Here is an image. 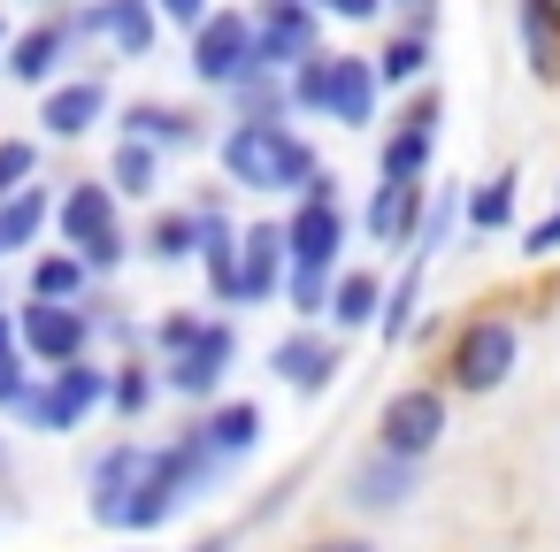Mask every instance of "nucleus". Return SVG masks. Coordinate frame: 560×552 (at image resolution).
Instances as JSON below:
<instances>
[{
	"mask_svg": "<svg viewBox=\"0 0 560 552\" xmlns=\"http://www.w3.org/2000/svg\"><path fill=\"white\" fill-rule=\"evenodd\" d=\"M200 269H208V300L215 307H238V223L208 200L200 208V254H192Z\"/></svg>",
	"mask_w": 560,
	"mask_h": 552,
	"instance_id": "obj_22",
	"label": "nucleus"
},
{
	"mask_svg": "<svg viewBox=\"0 0 560 552\" xmlns=\"http://www.w3.org/2000/svg\"><path fill=\"white\" fill-rule=\"evenodd\" d=\"M422 277H430V254H407V269H399V277L384 284V315H376V338H384V345H407V338H415Z\"/></svg>",
	"mask_w": 560,
	"mask_h": 552,
	"instance_id": "obj_27",
	"label": "nucleus"
},
{
	"mask_svg": "<svg viewBox=\"0 0 560 552\" xmlns=\"http://www.w3.org/2000/svg\"><path fill=\"white\" fill-rule=\"evenodd\" d=\"M422 208H430V185H399V177H376L369 200H361V238L369 246H415L422 231Z\"/></svg>",
	"mask_w": 560,
	"mask_h": 552,
	"instance_id": "obj_16",
	"label": "nucleus"
},
{
	"mask_svg": "<svg viewBox=\"0 0 560 552\" xmlns=\"http://www.w3.org/2000/svg\"><path fill=\"white\" fill-rule=\"evenodd\" d=\"M147 460H154V445H139V437H116V445H101L93 453V468H85V514L101 521V529H116L124 521V498L139 491V475H147Z\"/></svg>",
	"mask_w": 560,
	"mask_h": 552,
	"instance_id": "obj_12",
	"label": "nucleus"
},
{
	"mask_svg": "<svg viewBox=\"0 0 560 552\" xmlns=\"http://www.w3.org/2000/svg\"><path fill=\"white\" fill-rule=\"evenodd\" d=\"M16 338H24V353H32L39 368L85 361L93 338H101V307H93V292H85V300H24V307H16Z\"/></svg>",
	"mask_w": 560,
	"mask_h": 552,
	"instance_id": "obj_3",
	"label": "nucleus"
},
{
	"mask_svg": "<svg viewBox=\"0 0 560 552\" xmlns=\"http://www.w3.org/2000/svg\"><path fill=\"white\" fill-rule=\"evenodd\" d=\"M16 422H24V430H39V437H70V430L85 422V407H78V399L39 368V376H32V391L16 399Z\"/></svg>",
	"mask_w": 560,
	"mask_h": 552,
	"instance_id": "obj_28",
	"label": "nucleus"
},
{
	"mask_svg": "<svg viewBox=\"0 0 560 552\" xmlns=\"http://www.w3.org/2000/svg\"><path fill=\"white\" fill-rule=\"evenodd\" d=\"M223 101H231V116H292V78L269 70V62H254Z\"/></svg>",
	"mask_w": 560,
	"mask_h": 552,
	"instance_id": "obj_31",
	"label": "nucleus"
},
{
	"mask_svg": "<svg viewBox=\"0 0 560 552\" xmlns=\"http://www.w3.org/2000/svg\"><path fill=\"white\" fill-rule=\"evenodd\" d=\"M116 131L147 139V146H162V154L208 146V116H200V108H177V101H131V108H116Z\"/></svg>",
	"mask_w": 560,
	"mask_h": 552,
	"instance_id": "obj_20",
	"label": "nucleus"
},
{
	"mask_svg": "<svg viewBox=\"0 0 560 552\" xmlns=\"http://www.w3.org/2000/svg\"><path fill=\"white\" fill-rule=\"evenodd\" d=\"M460 185H430V208H422V231H415V246L407 254H438L445 238H453V223H460Z\"/></svg>",
	"mask_w": 560,
	"mask_h": 552,
	"instance_id": "obj_37",
	"label": "nucleus"
},
{
	"mask_svg": "<svg viewBox=\"0 0 560 552\" xmlns=\"http://www.w3.org/2000/svg\"><path fill=\"white\" fill-rule=\"evenodd\" d=\"M9 39H16V32H9V24H0V55H9Z\"/></svg>",
	"mask_w": 560,
	"mask_h": 552,
	"instance_id": "obj_48",
	"label": "nucleus"
},
{
	"mask_svg": "<svg viewBox=\"0 0 560 552\" xmlns=\"http://www.w3.org/2000/svg\"><path fill=\"white\" fill-rule=\"evenodd\" d=\"M445 437V391L438 384H399L376 414V445L384 453H407V460H430Z\"/></svg>",
	"mask_w": 560,
	"mask_h": 552,
	"instance_id": "obj_9",
	"label": "nucleus"
},
{
	"mask_svg": "<svg viewBox=\"0 0 560 552\" xmlns=\"http://www.w3.org/2000/svg\"><path fill=\"white\" fill-rule=\"evenodd\" d=\"M514 32L529 78H560V0H514Z\"/></svg>",
	"mask_w": 560,
	"mask_h": 552,
	"instance_id": "obj_25",
	"label": "nucleus"
},
{
	"mask_svg": "<svg viewBox=\"0 0 560 552\" xmlns=\"http://www.w3.org/2000/svg\"><path fill=\"white\" fill-rule=\"evenodd\" d=\"M108 185H116L124 200H154V192H162V146H147V139H131V131H116Z\"/></svg>",
	"mask_w": 560,
	"mask_h": 552,
	"instance_id": "obj_29",
	"label": "nucleus"
},
{
	"mask_svg": "<svg viewBox=\"0 0 560 552\" xmlns=\"http://www.w3.org/2000/svg\"><path fill=\"white\" fill-rule=\"evenodd\" d=\"M323 9L315 0H261L254 9V55L269 62V70H292L300 55H315L323 47Z\"/></svg>",
	"mask_w": 560,
	"mask_h": 552,
	"instance_id": "obj_11",
	"label": "nucleus"
},
{
	"mask_svg": "<svg viewBox=\"0 0 560 552\" xmlns=\"http://www.w3.org/2000/svg\"><path fill=\"white\" fill-rule=\"evenodd\" d=\"M55 223V192L47 185H24L16 200H0V238H9V254H32Z\"/></svg>",
	"mask_w": 560,
	"mask_h": 552,
	"instance_id": "obj_30",
	"label": "nucleus"
},
{
	"mask_svg": "<svg viewBox=\"0 0 560 552\" xmlns=\"http://www.w3.org/2000/svg\"><path fill=\"white\" fill-rule=\"evenodd\" d=\"M307 552H376L369 537H323V544H307Z\"/></svg>",
	"mask_w": 560,
	"mask_h": 552,
	"instance_id": "obj_47",
	"label": "nucleus"
},
{
	"mask_svg": "<svg viewBox=\"0 0 560 552\" xmlns=\"http://www.w3.org/2000/svg\"><path fill=\"white\" fill-rule=\"evenodd\" d=\"M32 353H24V338H9V345H0V414H16V399L32 391Z\"/></svg>",
	"mask_w": 560,
	"mask_h": 552,
	"instance_id": "obj_40",
	"label": "nucleus"
},
{
	"mask_svg": "<svg viewBox=\"0 0 560 552\" xmlns=\"http://www.w3.org/2000/svg\"><path fill=\"white\" fill-rule=\"evenodd\" d=\"M269 376L284 384V391H300V399H323L330 384H338V338H323V330H284L277 345H269Z\"/></svg>",
	"mask_w": 560,
	"mask_h": 552,
	"instance_id": "obj_13",
	"label": "nucleus"
},
{
	"mask_svg": "<svg viewBox=\"0 0 560 552\" xmlns=\"http://www.w3.org/2000/svg\"><path fill=\"white\" fill-rule=\"evenodd\" d=\"M185 47H192V78L208 85V93H231L261 55H254V9H215L200 32H185Z\"/></svg>",
	"mask_w": 560,
	"mask_h": 552,
	"instance_id": "obj_6",
	"label": "nucleus"
},
{
	"mask_svg": "<svg viewBox=\"0 0 560 552\" xmlns=\"http://www.w3.org/2000/svg\"><path fill=\"white\" fill-rule=\"evenodd\" d=\"M514 361H522V330H514V315H468V322L453 330L445 376H453L460 391H499V384L514 376Z\"/></svg>",
	"mask_w": 560,
	"mask_h": 552,
	"instance_id": "obj_4",
	"label": "nucleus"
},
{
	"mask_svg": "<svg viewBox=\"0 0 560 552\" xmlns=\"http://www.w3.org/2000/svg\"><path fill=\"white\" fill-rule=\"evenodd\" d=\"M376 315H384V277H369V269H338V284H330V330L338 338H353V330H376Z\"/></svg>",
	"mask_w": 560,
	"mask_h": 552,
	"instance_id": "obj_24",
	"label": "nucleus"
},
{
	"mask_svg": "<svg viewBox=\"0 0 560 552\" xmlns=\"http://www.w3.org/2000/svg\"><path fill=\"white\" fill-rule=\"evenodd\" d=\"M200 322H208V315H192V307H177V315H162V322H154V345H162V353H177L185 338H200Z\"/></svg>",
	"mask_w": 560,
	"mask_h": 552,
	"instance_id": "obj_42",
	"label": "nucleus"
},
{
	"mask_svg": "<svg viewBox=\"0 0 560 552\" xmlns=\"http://www.w3.org/2000/svg\"><path fill=\"white\" fill-rule=\"evenodd\" d=\"M514 192H522V177H514V169L483 177V185L460 200V223H468V231H483V238H491V231H506V223H514Z\"/></svg>",
	"mask_w": 560,
	"mask_h": 552,
	"instance_id": "obj_32",
	"label": "nucleus"
},
{
	"mask_svg": "<svg viewBox=\"0 0 560 552\" xmlns=\"http://www.w3.org/2000/svg\"><path fill=\"white\" fill-rule=\"evenodd\" d=\"M162 9V24H177V32H200L208 16H215V0H154Z\"/></svg>",
	"mask_w": 560,
	"mask_h": 552,
	"instance_id": "obj_44",
	"label": "nucleus"
},
{
	"mask_svg": "<svg viewBox=\"0 0 560 552\" xmlns=\"http://www.w3.org/2000/svg\"><path fill=\"white\" fill-rule=\"evenodd\" d=\"M231 475V460L200 437V422H185L170 445H154V460H147V475H139V491L124 498V521L116 529H131V537H147V529H162V521H177L192 498H208L215 483Z\"/></svg>",
	"mask_w": 560,
	"mask_h": 552,
	"instance_id": "obj_2",
	"label": "nucleus"
},
{
	"mask_svg": "<svg viewBox=\"0 0 560 552\" xmlns=\"http://www.w3.org/2000/svg\"><path fill=\"white\" fill-rule=\"evenodd\" d=\"M124 261H131V231H124V223H116L108 238H93V246H85V269H93V277H116Z\"/></svg>",
	"mask_w": 560,
	"mask_h": 552,
	"instance_id": "obj_41",
	"label": "nucleus"
},
{
	"mask_svg": "<svg viewBox=\"0 0 560 552\" xmlns=\"http://www.w3.org/2000/svg\"><path fill=\"white\" fill-rule=\"evenodd\" d=\"M154 399H162V361H124V368L108 376V407H116V414L139 422Z\"/></svg>",
	"mask_w": 560,
	"mask_h": 552,
	"instance_id": "obj_34",
	"label": "nucleus"
},
{
	"mask_svg": "<svg viewBox=\"0 0 560 552\" xmlns=\"http://www.w3.org/2000/svg\"><path fill=\"white\" fill-rule=\"evenodd\" d=\"M315 9H323L330 24H376V16L392 9V0H315Z\"/></svg>",
	"mask_w": 560,
	"mask_h": 552,
	"instance_id": "obj_43",
	"label": "nucleus"
},
{
	"mask_svg": "<svg viewBox=\"0 0 560 552\" xmlns=\"http://www.w3.org/2000/svg\"><path fill=\"white\" fill-rule=\"evenodd\" d=\"M192 254H200V208H162L154 231H147V261L177 269V261H192Z\"/></svg>",
	"mask_w": 560,
	"mask_h": 552,
	"instance_id": "obj_33",
	"label": "nucleus"
},
{
	"mask_svg": "<svg viewBox=\"0 0 560 552\" xmlns=\"http://www.w3.org/2000/svg\"><path fill=\"white\" fill-rule=\"evenodd\" d=\"M330 269H284V300H292V315L300 322H315V315H330Z\"/></svg>",
	"mask_w": 560,
	"mask_h": 552,
	"instance_id": "obj_38",
	"label": "nucleus"
},
{
	"mask_svg": "<svg viewBox=\"0 0 560 552\" xmlns=\"http://www.w3.org/2000/svg\"><path fill=\"white\" fill-rule=\"evenodd\" d=\"M93 124H108V85L101 78H55L39 93V131L47 139H93Z\"/></svg>",
	"mask_w": 560,
	"mask_h": 552,
	"instance_id": "obj_19",
	"label": "nucleus"
},
{
	"mask_svg": "<svg viewBox=\"0 0 560 552\" xmlns=\"http://www.w3.org/2000/svg\"><path fill=\"white\" fill-rule=\"evenodd\" d=\"M24 185H39V146L32 139H0V200H16Z\"/></svg>",
	"mask_w": 560,
	"mask_h": 552,
	"instance_id": "obj_39",
	"label": "nucleus"
},
{
	"mask_svg": "<svg viewBox=\"0 0 560 552\" xmlns=\"http://www.w3.org/2000/svg\"><path fill=\"white\" fill-rule=\"evenodd\" d=\"M284 269H292L284 223H246V231H238V315H246V307H269V300L284 292Z\"/></svg>",
	"mask_w": 560,
	"mask_h": 552,
	"instance_id": "obj_18",
	"label": "nucleus"
},
{
	"mask_svg": "<svg viewBox=\"0 0 560 552\" xmlns=\"http://www.w3.org/2000/svg\"><path fill=\"white\" fill-rule=\"evenodd\" d=\"M231 368H238V322H200V338H185L177 353H162V391H177V399H223V384H231Z\"/></svg>",
	"mask_w": 560,
	"mask_h": 552,
	"instance_id": "obj_5",
	"label": "nucleus"
},
{
	"mask_svg": "<svg viewBox=\"0 0 560 552\" xmlns=\"http://www.w3.org/2000/svg\"><path fill=\"white\" fill-rule=\"evenodd\" d=\"M522 254H529V261H545V254H560V215H545V223H529V231H522Z\"/></svg>",
	"mask_w": 560,
	"mask_h": 552,
	"instance_id": "obj_45",
	"label": "nucleus"
},
{
	"mask_svg": "<svg viewBox=\"0 0 560 552\" xmlns=\"http://www.w3.org/2000/svg\"><path fill=\"white\" fill-rule=\"evenodd\" d=\"M376 78L399 93V85H422L430 78V32H399L384 55H376Z\"/></svg>",
	"mask_w": 560,
	"mask_h": 552,
	"instance_id": "obj_35",
	"label": "nucleus"
},
{
	"mask_svg": "<svg viewBox=\"0 0 560 552\" xmlns=\"http://www.w3.org/2000/svg\"><path fill=\"white\" fill-rule=\"evenodd\" d=\"M215 162L238 192H261V200H300L307 177L323 169V154L284 116H231V131L215 139Z\"/></svg>",
	"mask_w": 560,
	"mask_h": 552,
	"instance_id": "obj_1",
	"label": "nucleus"
},
{
	"mask_svg": "<svg viewBox=\"0 0 560 552\" xmlns=\"http://www.w3.org/2000/svg\"><path fill=\"white\" fill-rule=\"evenodd\" d=\"M438 124H445V101L422 85V101L384 131V146H376V177H399V185H430V169H438Z\"/></svg>",
	"mask_w": 560,
	"mask_h": 552,
	"instance_id": "obj_8",
	"label": "nucleus"
},
{
	"mask_svg": "<svg viewBox=\"0 0 560 552\" xmlns=\"http://www.w3.org/2000/svg\"><path fill=\"white\" fill-rule=\"evenodd\" d=\"M376 101H384L376 62H369V55H330V108H323V124L369 131V124H376Z\"/></svg>",
	"mask_w": 560,
	"mask_h": 552,
	"instance_id": "obj_21",
	"label": "nucleus"
},
{
	"mask_svg": "<svg viewBox=\"0 0 560 552\" xmlns=\"http://www.w3.org/2000/svg\"><path fill=\"white\" fill-rule=\"evenodd\" d=\"M284 78H292V116H323V108H330V47L300 55Z\"/></svg>",
	"mask_w": 560,
	"mask_h": 552,
	"instance_id": "obj_36",
	"label": "nucleus"
},
{
	"mask_svg": "<svg viewBox=\"0 0 560 552\" xmlns=\"http://www.w3.org/2000/svg\"><path fill=\"white\" fill-rule=\"evenodd\" d=\"M422 491V460H407V453H369V460H353V475H346V506L353 514H399L407 498Z\"/></svg>",
	"mask_w": 560,
	"mask_h": 552,
	"instance_id": "obj_14",
	"label": "nucleus"
},
{
	"mask_svg": "<svg viewBox=\"0 0 560 552\" xmlns=\"http://www.w3.org/2000/svg\"><path fill=\"white\" fill-rule=\"evenodd\" d=\"M392 9L407 16V32H438V0H392Z\"/></svg>",
	"mask_w": 560,
	"mask_h": 552,
	"instance_id": "obj_46",
	"label": "nucleus"
},
{
	"mask_svg": "<svg viewBox=\"0 0 560 552\" xmlns=\"http://www.w3.org/2000/svg\"><path fill=\"white\" fill-rule=\"evenodd\" d=\"M0 261H9V238H0Z\"/></svg>",
	"mask_w": 560,
	"mask_h": 552,
	"instance_id": "obj_49",
	"label": "nucleus"
},
{
	"mask_svg": "<svg viewBox=\"0 0 560 552\" xmlns=\"http://www.w3.org/2000/svg\"><path fill=\"white\" fill-rule=\"evenodd\" d=\"M261 430H269V414H261L254 399H208V414H200V437H208L231 468L261 445Z\"/></svg>",
	"mask_w": 560,
	"mask_h": 552,
	"instance_id": "obj_23",
	"label": "nucleus"
},
{
	"mask_svg": "<svg viewBox=\"0 0 560 552\" xmlns=\"http://www.w3.org/2000/svg\"><path fill=\"white\" fill-rule=\"evenodd\" d=\"M62 16H70L78 39H101L124 62H147L154 39H162V9H154V0H93V9H62Z\"/></svg>",
	"mask_w": 560,
	"mask_h": 552,
	"instance_id": "obj_7",
	"label": "nucleus"
},
{
	"mask_svg": "<svg viewBox=\"0 0 560 552\" xmlns=\"http://www.w3.org/2000/svg\"><path fill=\"white\" fill-rule=\"evenodd\" d=\"M346 238H353V223H346V208L338 200H315V192H300V208L284 215V254H292V269H346Z\"/></svg>",
	"mask_w": 560,
	"mask_h": 552,
	"instance_id": "obj_10",
	"label": "nucleus"
},
{
	"mask_svg": "<svg viewBox=\"0 0 560 552\" xmlns=\"http://www.w3.org/2000/svg\"><path fill=\"white\" fill-rule=\"evenodd\" d=\"M70 47H78V32H70V16L55 9V16H39L32 32H16V39H9V55H0V70H9L16 85H32V93H47V85L62 78Z\"/></svg>",
	"mask_w": 560,
	"mask_h": 552,
	"instance_id": "obj_15",
	"label": "nucleus"
},
{
	"mask_svg": "<svg viewBox=\"0 0 560 552\" xmlns=\"http://www.w3.org/2000/svg\"><path fill=\"white\" fill-rule=\"evenodd\" d=\"M116 208H124V192H116L108 177H78V185H62V200H55V238L85 254L93 238H108V231L124 223Z\"/></svg>",
	"mask_w": 560,
	"mask_h": 552,
	"instance_id": "obj_17",
	"label": "nucleus"
},
{
	"mask_svg": "<svg viewBox=\"0 0 560 552\" xmlns=\"http://www.w3.org/2000/svg\"><path fill=\"white\" fill-rule=\"evenodd\" d=\"M85 284H93V269H85L78 246H47V254H32V269H24V292H32V300H85Z\"/></svg>",
	"mask_w": 560,
	"mask_h": 552,
	"instance_id": "obj_26",
	"label": "nucleus"
}]
</instances>
